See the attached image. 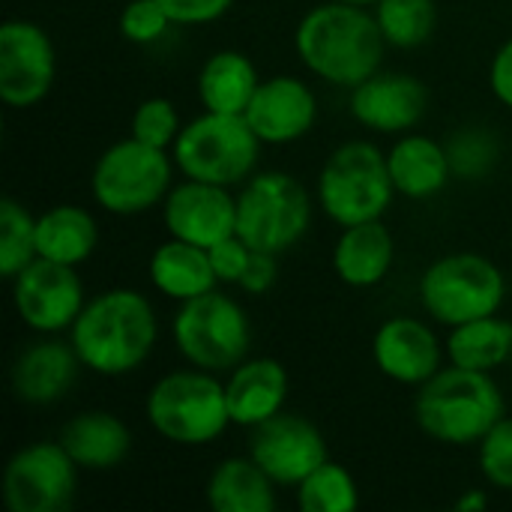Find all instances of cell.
Segmentation results:
<instances>
[{
    "mask_svg": "<svg viewBox=\"0 0 512 512\" xmlns=\"http://www.w3.org/2000/svg\"><path fill=\"white\" fill-rule=\"evenodd\" d=\"M480 474L489 486L512 492V420L501 417L477 444Z\"/></svg>",
    "mask_w": 512,
    "mask_h": 512,
    "instance_id": "obj_33",
    "label": "cell"
},
{
    "mask_svg": "<svg viewBox=\"0 0 512 512\" xmlns=\"http://www.w3.org/2000/svg\"><path fill=\"white\" fill-rule=\"evenodd\" d=\"M120 33L123 39L135 45H153L165 39V33L174 27L171 15L159 6V0H129L120 9Z\"/></svg>",
    "mask_w": 512,
    "mask_h": 512,
    "instance_id": "obj_35",
    "label": "cell"
},
{
    "mask_svg": "<svg viewBox=\"0 0 512 512\" xmlns=\"http://www.w3.org/2000/svg\"><path fill=\"white\" fill-rule=\"evenodd\" d=\"M69 342L93 375H129L150 360L159 342L153 303L135 288H108L84 303L69 327Z\"/></svg>",
    "mask_w": 512,
    "mask_h": 512,
    "instance_id": "obj_2",
    "label": "cell"
},
{
    "mask_svg": "<svg viewBox=\"0 0 512 512\" xmlns=\"http://www.w3.org/2000/svg\"><path fill=\"white\" fill-rule=\"evenodd\" d=\"M171 339L189 366L222 375L249 357L252 324L234 297L213 288L180 303L171 321Z\"/></svg>",
    "mask_w": 512,
    "mask_h": 512,
    "instance_id": "obj_9",
    "label": "cell"
},
{
    "mask_svg": "<svg viewBox=\"0 0 512 512\" xmlns=\"http://www.w3.org/2000/svg\"><path fill=\"white\" fill-rule=\"evenodd\" d=\"M387 165H390L396 195H405L411 201L435 198L453 180L447 144L420 132H405L387 150Z\"/></svg>",
    "mask_w": 512,
    "mask_h": 512,
    "instance_id": "obj_21",
    "label": "cell"
},
{
    "mask_svg": "<svg viewBox=\"0 0 512 512\" xmlns=\"http://www.w3.org/2000/svg\"><path fill=\"white\" fill-rule=\"evenodd\" d=\"M171 156L183 177L234 189L255 174L261 138L243 114L204 111L183 123Z\"/></svg>",
    "mask_w": 512,
    "mask_h": 512,
    "instance_id": "obj_6",
    "label": "cell"
},
{
    "mask_svg": "<svg viewBox=\"0 0 512 512\" xmlns=\"http://www.w3.org/2000/svg\"><path fill=\"white\" fill-rule=\"evenodd\" d=\"M342 3H354V6H369V9H372L378 0H342Z\"/></svg>",
    "mask_w": 512,
    "mask_h": 512,
    "instance_id": "obj_41",
    "label": "cell"
},
{
    "mask_svg": "<svg viewBox=\"0 0 512 512\" xmlns=\"http://www.w3.org/2000/svg\"><path fill=\"white\" fill-rule=\"evenodd\" d=\"M396 243L381 219L342 228L333 246V270L348 288H375L387 279Z\"/></svg>",
    "mask_w": 512,
    "mask_h": 512,
    "instance_id": "obj_23",
    "label": "cell"
},
{
    "mask_svg": "<svg viewBox=\"0 0 512 512\" xmlns=\"http://www.w3.org/2000/svg\"><path fill=\"white\" fill-rule=\"evenodd\" d=\"M210 261H213V270H216V279L225 282V285H240L246 267H249V258L255 249H249L237 234L225 237L222 243L210 246Z\"/></svg>",
    "mask_w": 512,
    "mask_h": 512,
    "instance_id": "obj_36",
    "label": "cell"
},
{
    "mask_svg": "<svg viewBox=\"0 0 512 512\" xmlns=\"http://www.w3.org/2000/svg\"><path fill=\"white\" fill-rule=\"evenodd\" d=\"M174 156L138 138L105 147L90 174L93 201L111 216H138L162 207L174 186Z\"/></svg>",
    "mask_w": 512,
    "mask_h": 512,
    "instance_id": "obj_8",
    "label": "cell"
},
{
    "mask_svg": "<svg viewBox=\"0 0 512 512\" xmlns=\"http://www.w3.org/2000/svg\"><path fill=\"white\" fill-rule=\"evenodd\" d=\"M204 501L213 512H273L279 507L276 483L252 456L222 459L207 477Z\"/></svg>",
    "mask_w": 512,
    "mask_h": 512,
    "instance_id": "obj_25",
    "label": "cell"
},
{
    "mask_svg": "<svg viewBox=\"0 0 512 512\" xmlns=\"http://www.w3.org/2000/svg\"><path fill=\"white\" fill-rule=\"evenodd\" d=\"M162 222L168 237L210 249L237 234V195L228 186L186 177L162 201Z\"/></svg>",
    "mask_w": 512,
    "mask_h": 512,
    "instance_id": "obj_15",
    "label": "cell"
},
{
    "mask_svg": "<svg viewBox=\"0 0 512 512\" xmlns=\"http://www.w3.org/2000/svg\"><path fill=\"white\" fill-rule=\"evenodd\" d=\"M147 273H150V285L174 303H186L219 285L210 252L204 246L177 237H168L153 249L147 261Z\"/></svg>",
    "mask_w": 512,
    "mask_h": 512,
    "instance_id": "obj_24",
    "label": "cell"
},
{
    "mask_svg": "<svg viewBox=\"0 0 512 512\" xmlns=\"http://www.w3.org/2000/svg\"><path fill=\"white\" fill-rule=\"evenodd\" d=\"M81 360L69 339L42 336L30 342L12 363V393L24 405H54L78 381Z\"/></svg>",
    "mask_w": 512,
    "mask_h": 512,
    "instance_id": "obj_19",
    "label": "cell"
},
{
    "mask_svg": "<svg viewBox=\"0 0 512 512\" xmlns=\"http://www.w3.org/2000/svg\"><path fill=\"white\" fill-rule=\"evenodd\" d=\"M180 129H183L180 114H177L174 102L165 99V96H150V99L138 102V108L132 114V123H129L132 138H138L144 144H153V147H162V150L174 147Z\"/></svg>",
    "mask_w": 512,
    "mask_h": 512,
    "instance_id": "obj_32",
    "label": "cell"
},
{
    "mask_svg": "<svg viewBox=\"0 0 512 512\" xmlns=\"http://www.w3.org/2000/svg\"><path fill=\"white\" fill-rule=\"evenodd\" d=\"M249 456L276 486L288 489H297L315 468L330 459L321 429L291 411H282L252 429Z\"/></svg>",
    "mask_w": 512,
    "mask_h": 512,
    "instance_id": "obj_14",
    "label": "cell"
},
{
    "mask_svg": "<svg viewBox=\"0 0 512 512\" xmlns=\"http://www.w3.org/2000/svg\"><path fill=\"white\" fill-rule=\"evenodd\" d=\"M57 75V51L45 27L27 18H9L0 27V99L15 108L39 105Z\"/></svg>",
    "mask_w": 512,
    "mask_h": 512,
    "instance_id": "obj_13",
    "label": "cell"
},
{
    "mask_svg": "<svg viewBox=\"0 0 512 512\" xmlns=\"http://www.w3.org/2000/svg\"><path fill=\"white\" fill-rule=\"evenodd\" d=\"M294 492H297V507L303 512H351L360 504V489L354 474L333 459L315 468Z\"/></svg>",
    "mask_w": 512,
    "mask_h": 512,
    "instance_id": "obj_30",
    "label": "cell"
},
{
    "mask_svg": "<svg viewBox=\"0 0 512 512\" xmlns=\"http://www.w3.org/2000/svg\"><path fill=\"white\" fill-rule=\"evenodd\" d=\"M258 84H261V75L252 57L234 48H222V51H213L198 69L195 90H198V102L204 111L243 114Z\"/></svg>",
    "mask_w": 512,
    "mask_h": 512,
    "instance_id": "obj_26",
    "label": "cell"
},
{
    "mask_svg": "<svg viewBox=\"0 0 512 512\" xmlns=\"http://www.w3.org/2000/svg\"><path fill=\"white\" fill-rule=\"evenodd\" d=\"M12 282V306L24 327L39 336L69 333L75 318L81 315L87 294L75 267L36 258L30 261Z\"/></svg>",
    "mask_w": 512,
    "mask_h": 512,
    "instance_id": "obj_12",
    "label": "cell"
},
{
    "mask_svg": "<svg viewBox=\"0 0 512 512\" xmlns=\"http://www.w3.org/2000/svg\"><path fill=\"white\" fill-rule=\"evenodd\" d=\"M60 444L81 471H114L132 450V432L111 411H81L63 426Z\"/></svg>",
    "mask_w": 512,
    "mask_h": 512,
    "instance_id": "obj_22",
    "label": "cell"
},
{
    "mask_svg": "<svg viewBox=\"0 0 512 512\" xmlns=\"http://www.w3.org/2000/svg\"><path fill=\"white\" fill-rule=\"evenodd\" d=\"M144 414L150 429L177 447H207L231 426L225 381L195 366L162 375L144 399Z\"/></svg>",
    "mask_w": 512,
    "mask_h": 512,
    "instance_id": "obj_4",
    "label": "cell"
},
{
    "mask_svg": "<svg viewBox=\"0 0 512 512\" xmlns=\"http://www.w3.org/2000/svg\"><path fill=\"white\" fill-rule=\"evenodd\" d=\"M159 6L171 15L174 24L201 27V24H213L222 15H228L234 0H159Z\"/></svg>",
    "mask_w": 512,
    "mask_h": 512,
    "instance_id": "obj_37",
    "label": "cell"
},
{
    "mask_svg": "<svg viewBox=\"0 0 512 512\" xmlns=\"http://www.w3.org/2000/svg\"><path fill=\"white\" fill-rule=\"evenodd\" d=\"M444 354L447 348L438 333L426 321L408 315L384 321L372 339V360L378 372L402 387H423L444 369Z\"/></svg>",
    "mask_w": 512,
    "mask_h": 512,
    "instance_id": "obj_17",
    "label": "cell"
},
{
    "mask_svg": "<svg viewBox=\"0 0 512 512\" xmlns=\"http://www.w3.org/2000/svg\"><path fill=\"white\" fill-rule=\"evenodd\" d=\"M276 258L279 255H270V252H252L249 267H246V273L240 279V288L246 294H267L276 285V276H279Z\"/></svg>",
    "mask_w": 512,
    "mask_h": 512,
    "instance_id": "obj_38",
    "label": "cell"
},
{
    "mask_svg": "<svg viewBox=\"0 0 512 512\" xmlns=\"http://www.w3.org/2000/svg\"><path fill=\"white\" fill-rule=\"evenodd\" d=\"M348 108L360 126L381 135H402L426 117L429 90L417 75L378 69L351 90Z\"/></svg>",
    "mask_w": 512,
    "mask_h": 512,
    "instance_id": "obj_16",
    "label": "cell"
},
{
    "mask_svg": "<svg viewBox=\"0 0 512 512\" xmlns=\"http://www.w3.org/2000/svg\"><path fill=\"white\" fill-rule=\"evenodd\" d=\"M375 21L393 48H420L432 39L438 24L435 0H378Z\"/></svg>",
    "mask_w": 512,
    "mask_h": 512,
    "instance_id": "obj_29",
    "label": "cell"
},
{
    "mask_svg": "<svg viewBox=\"0 0 512 512\" xmlns=\"http://www.w3.org/2000/svg\"><path fill=\"white\" fill-rule=\"evenodd\" d=\"M78 471L60 441L27 444L3 468V504L9 512H63L75 501Z\"/></svg>",
    "mask_w": 512,
    "mask_h": 512,
    "instance_id": "obj_11",
    "label": "cell"
},
{
    "mask_svg": "<svg viewBox=\"0 0 512 512\" xmlns=\"http://www.w3.org/2000/svg\"><path fill=\"white\" fill-rule=\"evenodd\" d=\"M312 225V195L288 171H255L237 192V237L270 255L294 249Z\"/></svg>",
    "mask_w": 512,
    "mask_h": 512,
    "instance_id": "obj_7",
    "label": "cell"
},
{
    "mask_svg": "<svg viewBox=\"0 0 512 512\" xmlns=\"http://www.w3.org/2000/svg\"><path fill=\"white\" fill-rule=\"evenodd\" d=\"M489 87H492L495 99L512 111V36L495 51V57L489 63Z\"/></svg>",
    "mask_w": 512,
    "mask_h": 512,
    "instance_id": "obj_39",
    "label": "cell"
},
{
    "mask_svg": "<svg viewBox=\"0 0 512 512\" xmlns=\"http://www.w3.org/2000/svg\"><path fill=\"white\" fill-rule=\"evenodd\" d=\"M447 153H450L453 177L477 180V177L489 174V168L495 165L498 144L483 129H465V132L453 135V141L447 144Z\"/></svg>",
    "mask_w": 512,
    "mask_h": 512,
    "instance_id": "obj_34",
    "label": "cell"
},
{
    "mask_svg": "<svg viewBox=\"0 0 512 512\" xmlns=\"http://www.w3.org/2000/svg\"><path fill=\"white\" fill-rule=\"evenodd\" d=\"M243 117L249 120L261 144H294L312 132L318 120V96L297 75L261 78Z\"/></svg>",
    "mask_w": 512,
    "mask_h": 512,
    "instance_id": "obj_18",
    "label": "cell"
},
{
    "mask_svg": "<svg viewBox=\"0 0 512 512\" xmlns=\"http://www.w3.org/2000/svg\"><path fill=\"white\" fill-rule=\"evenodd\" d=\"M291 378L288 369L273 357H246L225 378V399L231 426L255 429L270 417L282 414L288 405Z\"/></svg>",
    "mask_w": 512,
    "mask_h": 512,
    "instance_id": "obj_20",
    "label": "cell"
},
{
    "mask_svg": "<svg viewBox=\"0 0 512 512\" xmlns=\"http://www.w3.org/2000/svg\"><path fill=\"white\" fill-rule=\"evenodd\" d=\"M294 51L315 78L354 90L381 69L387 39L369 6L327 0L300 18Z\"/></svg>",
    "mask_w": 512,
    "mask_h": 512,
    "instance_id": "obj_1",
    "label": "cell"
},
{
    "mask_svg": "<svg viewBox=\"0 0 512 512\" xmlns=\"http://www.w3.org/2000/svg\"><path fill=\"white\" fill-rule=\"evenodd\" d=\"M507 300L501 267L477 252H453L432 261L420 279V303L426 315L444 327L498 315Z\"/></svg>",
    "mask_w": 512,
    "mask_h": 512,
    "instance_id": "obj_10",
    "label": "cell"
},
{
    "mask_svg": "<svg viewBox=\"0 0 512 512\" xmlns=\"http://www.w3.org/2000/svg\"><path fill=\"white\" fill-rule=\"evenodd\" d=\"M444 348L453 366L495 372L512 357V324L501 315L465 321L459 327H450Z\"/></svg>",
    "mask_w": 512,
    "mask_h": 512,
    "instance_id": "obj_28",
    "label": "cell"
},
{
    "mask_svg": "<svg viewBox=\"0 0 512 512\" xmlns=\"http://www.w3.org/2000/svg\"><path fill=\"white\" fill-rule=\"evenodd\" d=\"M489 507V495L483 489H468L456 498V510L459 512H483Z\"/></svg>",
    "mask_w": 512,
    "mask_h": 512,
    "instance_id": "obj_40",
    "label": "cell"
},
{
    "mask_svg": "<svg viewBox=\"0 0 512 512\" xmlns=\"http://www.w3.org/2000/svg\"><path fill=\"white\" fill-rule=\"evenodd\" d=\"M417 390V426L444 447H474L501 417H507V402L492 372L450 363Z\"/></svg>",
    "mask_w": 512,
    "mask_h": 512,
    "instance_id": "obj_3",
    "label": "cell"
},
{
    "mask_svg": "<svg viewBox=\"0 0 512 512\" xmlns=\"http://www.w3.org/2000/svg\"><path fill=\"white\" fill-rule=\"evenodd\" d=\"M393 195L396 186L390 177L387 153L363 138L339 144L327 156L315 183V201L339 228L384 219Z\"/></svg>",
    "mask_w": 512,
    "mask_h": 512,
    "instance_id": "obj_5",
    "label": "cell"
},
{
    "mask_svg": "<svg viewBox=\"0 0 512 512\" xmlns=\"http://www.w3.org/2000/svg\"><path fill=\"white\" fill-rule=\"evenodd\" d=\"M99 246V222L78 204H57L36 216V252L39 258L78 267L90 261Z\"/></svg>",
    "mask_w": 512,
    "mask_h": 512,
    "instance_id": "obj_27",
    "label": "cell"
},
{
    "mask_svg": "<svg viewBox=\"0 0 512 512\" xmlns=\"http://www.w3.org/2000/svg\"><path fill=\"white\" fill-rule=\"evenodd\" d=\"M36 258V216L9 195L0 201V276L15 279Z\"/></svg>",
    "mask_w": 512,
    "mask_h": 512,
    "instance_id": "obj_31",
    "label": "cell"
}]
</instances>
